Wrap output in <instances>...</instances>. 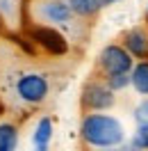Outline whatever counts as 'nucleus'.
Segmentation results:
<instances>
[{
    "mask_svg": "<svg viewBox=\"0 0 148 151\" xmlns=\"http://www.w3.org/2000/svg\"><path fill=\"white\" fill-rule=\"evenodd\" d=\"M53 140V119L50 117H41L32 131V147L39 151H46Z\"/></svg>",
    "mask_w": 148,
    "mask_h": 151,
    "instance_id": "1a4fd4ad",
    "label": "nucleus"
},
{
    "mask_svg": "<svg viewBox=\"0 0 148 151\" xmlns=\"http://www.w3.org/2000/svg\"><path fill=\"white\" fill-rule=\"evenodd\" d=\"M121 44L125 46L134 60H146L148 57V25H134L123 32Z\"/></svg>",
    "mask_w": 148,
    "mask_h": 151,
    "instance_id": "423d86ee",
    "label": "nucleus"
},
{
    "mask_svg": "<svg viewBox=\"0 0 148 151\" xmlns=\"http://www.w3.org/2000/svg\"><path fill=\"white\" fill-rule=\"evenodd\" d=\"M134 149H148V124H137V131L130 142Z\"/></svg>",
    "mask_w": 148,
    "mask_h": 151,
    "instance_id": "f8f14e48",
    "label": "nucleus"
},
{
    "mask_svg": "<svg viewBox=\"0 0 148 151\" xmlns=\"http://www.w3.org/2000/svg\"><path fill=\"white\" fill-rule=\"evenodd\" d=\"M114 2H121V0H105V5H114Z\"/></svg>",
    "mask_w": 148,
    "mask_h": 151,
    "instance_id": "4468645a",
    "label": "nucleus"
},
{
    "mask_svg": "<svg viewBox=\"0 0 148 151\" xmlns=\"http://www.w3.org/2000/svg\"><path fill=\"white\" fill-rule=\"evenodd\" d=\"M80 105L84 112H96V110H112L116 105V92L112 89L105 78H91L87 80L80 92Z\"/></svg>",
    "mask_w": 148,
    "mask_h": 151,
    "instance_id": "20e7f679",
    "label": "nucleus"
},
{
    "mask_svg": "<svg viewBox=\"0 0 148 151\" xmlns=\"http://www.w3.org/2000/svg\"><path fill=\"white\" fill-rule=\"evenodd\" d=\"M132 64H134V57L125 50L123 44H107L96 57V69L102 78L112 73H130Z\"/></svg>",
    "mask_w": 148,
    "mask_h": 151,
    "instance_id": "39448f33",
    "label": "nucleus"
},
{
    "mask_svg": "<svg viewBox=\"0 0 148 151\" xmlns=\"http://www.w3.org/2000/svg\"><path fill=\"white\" fill-rule=\"evenodd\" d=\"M80 137L91 149H114L125 142V128L119 117L110 114V110H96L82 114Z\"/></svg>",
    "mask_w": 148,
    "mask_h": 151,
    "instance_id": "f03ea898",
    "label": "nucleus"
},
{
    "mask_svg": "<svg viewBox=\"0 0 148 151\" xmlns=\"http://www.w3.org/2000/svg\"><path fill=\"white\" fill-rule=\"evenodd\" d=\"M0 94L14 110H32L50 96V80L32 64H9L0 71Z\"/></svg>",
    "mask_w": 148,
    "mask_h": 151,
    "instance_id": "f257e3e1",
    "label": "nucleus"
},
{
    "mask_svg": "<svg viewBox=\"0 0 148 151\" xmlns=\"http://www.w3.org/2000/svg\"><path fill=\"white\" fill-rule=\"evenodd\" d=\"M28 19L37 28L53 30L66 37H73L82 21L64 0H28Z\"/></svg>",
    "mask_w": 148,
    "mask_h": 151,
    "instance_id": "7ed1b4c3",
    "label": "nucleus"
},
{
    "mask_svg": "<svg viewBox=\"0 0 148 151\" xmlns=\"http://www.w3.org/2000/svg\"><path fill=\"white\" fill-rule=\"evenodd\" d=\"M130 87L139 96H148V57L134 60V64L130 69Z\"/></svg>",
    "mask_w": 148,
    "mask_h": 151,
    "instance_id": "6e6552de",
    "label": "nucleus"
},
{
    "mask_svg": "<svg viewBox=\"0 0 148 151\" xmlns=\"http://www.w3.org/2000/svg\"><path fill=\"white\" fill-rule=\"evenodd\" d=\"M132 117H134V122H137V124H148V96H144V99L137 103Z\"/></svg>",
    "mask_w": 148,
    "mask_h": 151,
    "instance_id": "ddd939ff",
    "label": "nucleus"
},
{
    "mask_svg": "<svg viewBox=\"0 0 148 151\" xmlns=\"http://www.w3.org/2000/svg\"><path fill=\"white\" fill-rule=\"evenodd\" d=\"M105 83L114 89V92H123L130 87V73H112V76H105Z\"/></svg>",
    "mask_w": 148,
    "mask_h": 151,
    "instance_id": "9b49d317",
    "label": "nucleus"
},
{
    "mask_svg": "<svg viewBox=\"0 0 148 151\" xmlns=\"http://www.w3.org/2000/svg\"><path fill=\"white\" fill-rule=\"evenodd\" d=\"M21 142V128L14 117H0V151H14Z\"/></svg>",
    "mask_w": 148,
    "mask_h": 151,
    "instance_id": "0eeeda50",
    "label": "nucleus"
},
{
    "mask_svg": "<svg viewBox=\"0 0 148 151\" xmlns=\"http://www.w3.org/2000/svg\"><path fill=\"white\" fill-rule=\"evenodd\" d=\"M146 19H148V9H146Z\"/></svg>",
    "mask_w": 148,
    "mask_h": 151,
    "instance_id": "2eb2a0df",
    "label": "nucleus"
},
{
    "mask_svg": "<svg viewBox=\"0 0 148 151\" xmlns=\"http://www.w3.org/2000/svg\"><path fill=\"white\" fill-rule=\"evenodd\" d=\"M66 5L73 9L75 16H80V19H93L102 7H107L105 5V0H64Z\"/></svg>",
    "mask_w": 148,
    "mask_h": 151,
    "instance_id": "9d476101",
    "label": "nucleus"
}]
</instances>
